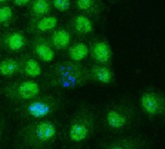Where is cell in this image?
I'll use <instances>...</instances> for the list:
<instances>
[{
	"label": "cell",
	"mask_w": 165,
	"mask_h": 149,
	"mask_svg": "<svg viewBox=\"0 0 165 149\" xmlns=\"http://www.w3.org/2000/svg\"><path fill=\"white\" fill-rule=\"evenodd\" d=\"M140 118L136 102L130 96H120L105 107L102 113V126L106 132L120 136L136 128Z\"/></svg>",
	"instance_id": "6da1fadb"
},
{
	"label": "cell",
	"mask_w": 165,
	"mask_h": 149,
	"mask_svg": "<svg viewBox=\"0 0 165 149\" xmlns=\"http://www.w3.org/2000/svg\"><path fill=\"white\" fill-rule=\"evenodd\" d=\"M45 85L56 89H78L89 84L87 66L71 61H61L50 66L44 78Z\"/></svg>",
	"instance_id": "7a4b0ae2"
},
{
	"label": "cell",
	"mask_w": 165,
	"mask_h": 149,
	"mask_svg": "<svg viewBox=\"0 0 165 149\" xmlns=\"http://www.w3.org/2000/svg\"><path fill=\"white\" fill-rule=\"evenodd\" d=\"M59 128L50 119L30 121L19 129L17 140L24 149H46L56 140Z\"/></svg>",
	"instance_id": "3957f363"
},
{
	"label": "cell",
	"mask_w": 165,
	"mask_h": 149,
	"mask_svg": "<svg viewBox=\"0 0 165 149\" xmlns=\"http://www.w3.org/2000/svg\"><path fill=\"white\" fill-rule=\"evenodd\" d=\"M62 106V99L54 94H41L26 102L18 104L14 113L18 118L26 121L49 119Z\"/></svg>",
	"instance_id": "277c9868"
},
{
	"label": "cell",
	"mask_w": 165,
	"mask_h": 149,
	"mask_svg": "<svg viewBox=\"0 0 165 149\" xmlns=\"http://www.w3.org/2000/svg\"><path fill=\"white\" fill-rule=\"evenodd\" d=\"M98 123L97 114L91 106L82 103L73 113L66 127V139L71 143H83L91 137Z\"/></svg>",
	"instance_id": "5b68a950"
},
{
	"label": "cell",
	"mask_w": 165,
	"mask_h": 149,
	"mask_svg": "<svg viewBox=\"0 0 165 149\" xmlns=\"http://www.w3.org/2000/svg\"><path fill=\"white\" fill-rule=\"evenodd\" d=\"M136 103L150 123L157 127L165 125V92L153 86L145 87L139 93Z\"/></svg>",
	"instance_id": "8992f818"
},
{
	"label": "cell",
	"mask_w": 165,
	"mask_h": 149,
	"mask_svg": "<svg viewBox=\"0 0 165 149\" xmlns=\"http://www.w3.org/2000/svg\"><path fill=\"white\" fill-rule=\"evenodd\" d=\"M43 85L40 82L21 78L14 81L7 82L0 87V95L15 104H21L43 94Z\"/></svg>",
	"instance_id": "52a82bcc"
},
{
	"label": "cell",
	"mask_w": 165,
	"mask_h": 149,
	"mask_svg": "<svg viewBox=\"0 0 165 149\" xmlns=\"http://www.w3.org/2000/svg\"><path fill=\"white\" fill-rule=\"evenodd\" d=\"M151 147L150 137L139 133L117 136L101 144L102 149H151Z\"/></svg>",
	"instance_id": "ba28073f"
},
{
	"label": "cell",
	"mask_w": 165,
	"mask_h": 149,
	"mask_svg": "<svg viewBox=\"0 0 165 149\" xmlns=\"http://www.w3.org/2000/svg\"><path fill=\"white\" fill-rule=\"evenodd\" d=\"M89 57L92 63L112 66L113 50L107 38L103 36H93L89 43Z\"/></svg>",
	"instance_id": "9c48e42d"
},
{
	"label": "cell",
	"mask_w": 165,
	"mask_h": 149,
	"mask_svg": "<svg viewBox=\"0 0 165 149\" xmlns=\"http://www.w3.org/2000/svg\"><path fill=\"white\" fill-rule=\"evenodd\" d=\"M28 49L36 59L43 63H52L56 53L45 35H33L28 42Z\"/></svg>",
	"instance_id": "30bf717a"
},
{
	"label": "cell",
	"mask_w": 165,
	"mask_h": 149,
	"mask_svg": "<svg viewBox=\"0 0 165 149\" xmlns=\"http://www.w3.org/2000/svg\"><path fill=\"white\" fill-rule=\"evenodd\" d=\"M29 39L24 31L20 29H10L2 32L1 50L9 54L23 53L28 48Z\"/></svg>",
	"instance_id": "8fae6325"
},
{
	"label": "cell",
	"mask_w": 165,
	"mask_h": 149,
	"mask_svg": "<svg viewBox=\"0 0 165 149\" xmlns=\"http://www.w3.org/2000/svg\"><path fill=\"white\" fill-rule=\"evenodd\" d=\"M59 20L54 15L30 18L25 27V32L30 35H46L58 27Z\"/></svg>",
	"instance_id": "7c38bea8"
},
{
	"label": "cell",
	"mask_w": 165,
	"mask_h": 149,
	"mask_svg": "<svg viewBox=\"0 0 165 149\" xmlns=\"http://www.w3.org/2000/svg\"><path fill=\"white\" fill-rule=\"evenodd\" d=\"M73 36L85 38L93 34L95 30V21L90 18L81 13H77L68 20L66 25Z\"/></svg>",
	"instance_id": "4fadbf2b"
},
{
	"label": "cell",
	"mask_w": 165,
	"mask_h": 149,
	"mask_svg": "<svg viewBox=\"0 0 165 149\" xmlns=\"http://www.w3.org/2000/svg\"><path fill=\"white\" fill-rule=\"evenodd\" d=\"M87 78L89 82L102 86H113L116 82V75L112 66L95 63H91L87 66Z\"/></svg>",
	"instance_id": "5bb4252c"
},
{
	"label": "cell",
	"mask_w": 165,
	"mask_h": 149,
	"mask_svg": "<svg viewBox=\"0 0 165 149\" xmlns=\"http://www.w3.org/2000/svg\"><path fill=\"white\" fill-rule=\"evenodd\" d=\"M20 76L26 79H37L42 77L44 69L42 63L36 59L30 53H23L19 57Z\"/></svg>",
	"instance_id": "9a60e30c"
},
{
	"label": "cell",
	"mask_w": 165,
	"mask_h": 149,
	"mask_svg": "<svg viewBox=\"0 0 165 149\" xmlns=\"http://www.w3.org/2000/svg\"><path fill=\"white\" fill-rule=\"evenodd\" d=\"M74 6L78 13L84 14L94 21H99L105 12L103 0H75Z\"/></svg>",
	"instance_id": "2e32d148"
},
{
	"label": "cell",
	"mask_w": 165,
	"mask_h": 149,
	"mask_svg": "<svg viewBox=\"0 0 165 149\" xmlns=\"http://www.w3.org/2000/svg\"><path fill=\"white\" fill-rule=\"evenodd\" d=\"M54 51H66L73 43V34L66 27H57L48 36Z\"/></svg>",
	"instance_id": "e0dca14e"
},
{
	"label": "cell",
	"mask_w": 165,
	"mask_h": 149,
	"mask_svg": "<svg viewBox=\"0 0 165 149\" xmlns=\"http://www.w3.org/2000/svg\"><path fill=\"white\" fill-rule=\"evenodd\" d=\"M16 76H20L19 58L5 57L0 59V77L12 79Z\"/></svg>",
	"instance_id": "ac0fdd59"
},
{
	"label": "cell",
	"mask_w": 165,
	"mask_h": 149,
	"mask_svg": "<svg viewBox=\"0 0 165 149\" xmlns=\"http://www.w3.org/2000/svg\"><path fill=\"white\" fill-rule=\"evenodd\" d=\"M66 56L68 61L82 63L89 57V45L84 41H75L66 50Z\"/></svg>",
	"instance_id": "d6986e66"
},
{
	"label": "cell",
	"mask_w": 165,
	"mask_h": 149,
	"mask_svg": "<svg viewBox=\"0 0 165 149\" xmlns=\"http://www.w3.org/2000/svg\"><path fill=\"white\" fill-rule=\"evenodd\" d=\"M53 9L51 0H31L27 6V16L29 19L48 16L52 14Z\"/></svg>",
	"instance_id": "ffe728a7"
},
{
	"label": "cell",
	"mask_w": 165,
	"mask_h": 149,
	"mask_svg": "<svg viewBox=\"0 0 165 149\" xmlns=\"http://www.w3.org/2000/svg\"><path fill=\"white\" fill-rule=\"evenodd\" d=\"M16 21V13L9 4L0 5V28H8Z\"/></svg>",
	"instance_id": "44dd1931"
},
{
	"label": "cell",
	"mask_w": 165,
	"mask_h": 149,
	"mask_svg": "<svg viewBox=\"0 0 165 149\" xmlns=\"http://www.w3.org/2000/svg\"><path fill=\"white\" fill-rule=\"evenodd\" d=\"M52 6L58 12L65 13L71 9L72 0H51Z\"/></svg>",
	"instance_id": "7402d4cb"
},
{
	"label": "cell",
	"mask_w": 165,
	"mask_h": 149,
	"mask_svg": "<svg viewBox=\"0 0 165 149\" xmlns=\"http://www.w3.org/2000/svg\"><path fill=\"white\" fill-rule=\"evenodd\" d=\"M15 6L20 7V8H23V7H27L30 4L31 0H11Z\"/></svg>",
	"instance_id": "603a6c76"
},
{
	"label": "cell",
	"mask_w": 165,
	"mask_h": 149,
	"mask_svg": "<svg viewBox=\"0 0 165 149\" xmlns=\"http://www.w3.org/2000/svg\"><path fill=\"white\" fill-rule=\"evenodd\" d=\"M4 130H5V122L3 120L2 116H0V139H1V137L3 136Z\"/></svg>",
	"instance_id": "cb8c5ba5"
},
{
	"label": "cell",
	"mask_w": 165,
	"mask_h": 149,
	"mask_svg": "<svg viewBox=\"0 0 165 149\" xmlns=\"http://www.w3.org/2000/svg\"><path fill=\"white\" fill-rule=\"evenodd\" d=\"M11 2V0H0V5H3V4H9Z\"/></svg>",
	"instance_id": "d4e9b609"
},
{
	"label": "cell",
	"mask_w": 165,
	"mask_h": 149,
	"mask_svg": "<svg viewBox=\"0 0 165 149\" xmlns=\"http://www.w3.org/2000/svg\"><path fill=\"white\" fill-rule=\"evenodd\" d=\"M1 39H2V31H1V28H0V50H1Z\"/></svg>",
	"instance_id": "484cf974"
},
{
	"label": "cell",
	"mask_w": 165,
	"mask_h": 149,
	"mask_svg": "<svg viewBox=\"0 0 165 149\" xmlns=\"http://www.w3.org/2000/svg\"><path fill=\"white\" fill-rule=\"evenodd\" d=\"M110 2H112V3H116V2H119L120 1V0H109Z\"/></svg>",
	"instance_id": "4316f807"
}]
</instances>
